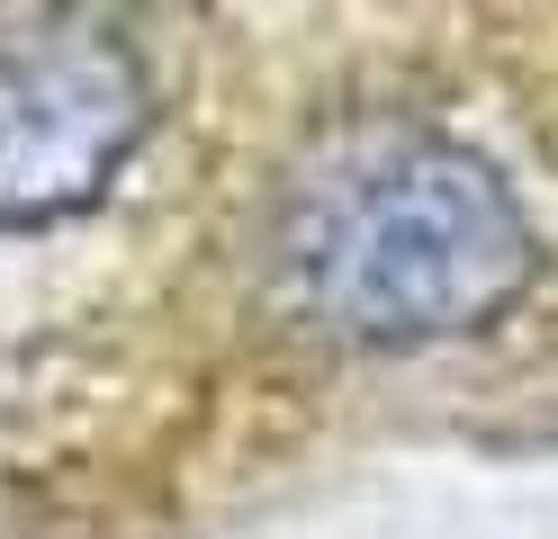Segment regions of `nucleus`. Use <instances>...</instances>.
Returning a JSON list of instances; mask_svg holds the SVG:
<instances>
[{"instance_id":"obj_1","label":"nucleus","mask_w":558,"mask_h":539,"mask_svg":"<svg viewBox=\"0 0 558 539\" xmlns=\"http://www.w3.org/2000/svg\"><path fill=\"white\" fill-rule=\"evenodd\" d=\"M270 252L289 297L369 351L460 342L541 279V234L505 171L414 118L333 126L279 189Z\"/></svg>"},{"instance_id":"obj_2","label":"nucleus","mask_w":558,"mask_h":539,"mask_svg":"<svg viewBox=\"0 0 558 539\" xmlns=\"http://www.w3.org/2000/svg\"><path fill=\"white\" fill-rule=\"evenodd\" d=\"M154 135V72L99 0L0 10V234L90 207Z\"/></svg>"}]
</instances>
